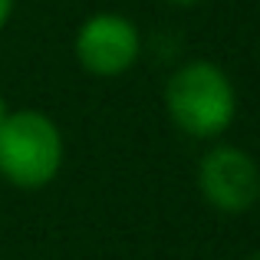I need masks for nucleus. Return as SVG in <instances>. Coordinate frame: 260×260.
Wrapping results in <instances>:
<instances>
[{
    "label": "nucleus",
    "mask_w": 260,
    "mask_h": 260,
    "mask_svg": "<svg viewBox=\"0 0 260 260\" xmlns=\"http://www.w3.org/2000/svg\"><path fill=\"white\" fill-rule=\"evenodd\" d=\"M13 10H17V0H0V33H4L7 23L13 20Z\"/></svg>",
    "instance_id": "obj_5"
},
{
    "label": "nucleus",
    "mask_w": 260,
    "mask_h": 260,
    "mask_svg": "<svg viewBox=\"0 0 260 260\" xmlns=\"http://www.w3.org/2000/svg\"><path fill=\"white\" fill-rule=\"evenodd\" d=\"M165 112L181 135L217 142L237 119V89L214 59H184L165 79Z\"/></svg>",
    "instance_id": "obj_1"
},
{
    "label": "nucleus",
    "mask_w": 260,
    "mask_h": 260,
    "mask_svg": "<svg viewBox=\"0 0 260 260\" xmlns=\"http://www.w3.org/2000/svg\"><path fill=\"white\" fill-rule=\"evenodd\" d=\"M73 56L79 70L95 79H119L139 63L142 30L132 17L115 10H95L76 26Z\"/></svg>",
    "instance_id": "obj_4"
},
{
    "label": "nucleus",
    "mask_w": 260,
    "mask_h": 260,
    "mask_svg": "<svg viewBox=\"0 0 260 260\" xmlns=\"http://www.w3.org/2000/svg\"><path fill=\"white\" fill-rule=\"evenodd\" d=\"M165 4L178 7V10H191V7H198V4H201V0H165Z\"/></svg>",
    "instance_id": "obj_6"
},
{
    "label": "nucleus",
    "mask_w": 260,
    "mask_h": 260,
    "mask_svg": "<svg viewBox=\"0 0 260 260\" xmlns=\"http://www.w3.org/2000/svg\"><path fill=\"white\" fill-rule=\"evenodd\" d=\"M7 112H10V106H7V99H4V95H0V122L7 119Z\"/></svg>",
    "instance_id": "obj_7"
},
{
    "label": "nucleus",
    "mask_w": 260,
    "mask_h": 260,
    "mask_svg": "<svg viewBox=\"0 0 260 260\" xmlns=\"http://www.w3.org/2000/svg\"><path fill=\"white\" fill-rule=\"evenodd\" d=\"M66 161L63 128L40 109H10L0 122V178L20 191L53 184Z\"/></svg>",
    "instance_id": "obj_2"
},
{
    "label": "nucleus",
    "mask_w": 260,
    "mask_h": 260,
    "mask_svg": "<svg viewBox=\"0 0 260 260\" xmlns=\"http://www.w3.org/2000/svg\"><path fill=\"white\" fill-rule=\"evenodd\" d=\"M244 260H260V250H254V254H247Z\"/></svg>",
    "instance_id": "obj_8"
},
{
    "label": "nucleus",
    "mask_w": 260,
    "mask_h": 260,
    "mask_svg": "<svg viewBox=\"0 0 260 260\" xmlns=\"http://www.w3.org/2000/svg\"><path fill=\"white\" fill-rule=\"evenodd\" d=\"M194 184L211 211L224 217H241L260 201V165L247 148L214 142L198 158Z\"/></svg>",
    "instance_id": "obj_3"
}]
</instances>
